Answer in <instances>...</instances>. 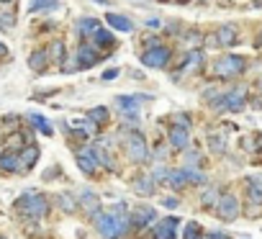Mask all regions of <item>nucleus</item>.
I'll use <instances>...</instances> for the list:
<instances>
[{
  "mask_svg": "<svg viewBox=\"0 0 262 239\" xmlns=\"http://www.w3.org/2000/svg\"><path fill=\"white\" fill-rule=\"evenodd\" d=\"M173 121H175L177 126H183V129H191V118H188L185 113H175V116H173Z\"/></svg>",
  "mask_w": 262,
  "mask_h": 239,
  "instance_id": "c9c22d12",
  "label": "nucleus"
},
{
  "mask_svg": "<svg viewBox=\"0 0 262 239\" xmlns=\"http://www.w3.org/2000/svg\"><path fill=\"white\" fill-rule=\"evenodd\" d=\"M87 118L93 121L95 126H103V124H108V111L101 106V108H90L87 111Z\"/></svg>",
  "mask_w": 262,
  "mask_h": 239,
  "instance_id": "5701e85b",
  "label": "nucleus"
},
{
  "mask_svg": "<svg viewBox=\"0 0 262 239\" xmlns=\"http://www.w3.org/2000/svg\"><path fill=\"white\" fill-rule=\"evenodd\" d=\"M245 103H247V90H245V88H237V90H231V93L221 95V98L213 103V108H216V111H231V113H239L242 108H245Z\"/></svg>",
  "mask_w": 262,
  "mask_h": 239,
  "instance_id": "20e7f679",
  "label": "nucleus"
},
{
  "mask_svg": "<svg viewBox=\"0 0 262 239\" xmlns=\"http://www.w3.org/2000/svg\"><path fill=\"white\" fill-rule=\"evenodd\" d=\"M255 5H257V8H262V0H255Z\"/></svg>",
  "mask_w": 262,
  "mask_h": 239,
  "instance_id": "de8ad7c7",
  "label": "nucleus"
},
{
  "mask_svg": "<svg viewBox=\"0 0 262 239\" xmlns=\"http://www.w3.org/2000/svg\"><path fill=\"white\" fill-rule=\"evenodd\" d=\"M183 175L188 183H193V185H201V183H206V175L201 170H195V167H183Z\"/></svg>",
  "mask_w": 262,
  "mask_h": 239,
  "instance_id": "a878e982",
  "label": "nucleus"
},
{
  "mask_svg": "<svg viewBox=\"0 0 262 239\" xmlns=\"http://www.w3.org/2000/svg\"><path fill=\"white\" fill-rule=\"evenodd\" d=\"M29 121L36 126V129H41V131L44 134H52V126H49V121H47V118H44V116H39V113H29Z\"/></svg>",
  "mask_w": 262,
  "mask_h": 239,
  "instance_id": "cd10ccee",
  "label": "nucleus"
},
{
  "mask_svg": "<svg viewBox=\"0 0 262 239\" xmlns=\"http://www.w3.org/2000/svg\"><path fill=\"white\" fill-rule=\"evenodd\" d=\"M147 98H139V95H119L116 98V106H119V111L126 116V118H139V103Z\"/></svg>",
  "mask_w": 262,
  "mask_h": 239,
  "instance_id": "6e6552de",
  "label": "nucleus"
},
{
  "mask_svg": "<svg viewBox=\"0 0 262 239\" xmlns=\"http://www.w3.org/2000/svg\"><path fill=\"white\" fill-rule=\"evenodd\" d=\"M26 142V136H21V134H11L5 139V147H16V144H23Z\"/></svg>",
  "mask_w": 262,
  "mask_h": 239,
  "instance_id": "4c0bfd02",
  "label": "nucleus"
},
{
  "mask_svg": "<svg viewBox=\"0 0 262 239\" xmlns=\"http://www.w3.org/2000/svg\"><path fill=\"white\" fill-rule=\"evenodd\" d=\"M47 57H49L54 64H62V62H65V44H62V41H52Z\"/></svg>",
  "mask_w": 262,
  "mask_h": 239,
  "instance_id": "4be33fe9",
  "label": "nucleus"
},
{
  "mask_svg": "<svg viewBox=\"0 0 262 239\" xmlns=\"http://www.w3.org/2000/svg\"><path fill=\"white\" fill-rule=\"evenodd\" d=\"M105 23H111L116 31H123V34H129L134 29V23L129 21L126 16H119V13H105Z\"/></svg>",
  "mask_w": 262,
  "mask_h": 239,
  "instance_id": "dca6fc26",
  "label": "nucleus"
},
{
  "mask_svg": "<svg viewBox=\"0 0 262 239\" xmlns=\"http://www.w3.org/2000/svg\"><path fill=\"white\" fill-rule=\"evenodd\" d=\"M170 147L177 152H185L188 147H191V139H188V129L183 126H173L170 129Z\"/></svg>",
  "mask_w": 262,
  "mask_h": 239,
  "instance_id": "9d476101",
  "label": "nucleus"
},
{
  "mask_svg": "<svg viewBox=\"0 0 262 239\" xmlns=\"http://www.w3.org/2000/svg\"><path fill=\"white\" fill-rule=\"evenodd\" d=\"M5 54H8V47H5L3 41H0V57H5Z\"/></svg>",
  "mask_w": 262,
  "mask_h": 239,
  "instance_id": "c03bdc74",
  "label": "nucleus"
},
{
  "mask_svg": "<svg viewBox=\"0 0 262 239\" xmlns=\"http://www.w3.org/2000/svg\"><path fill=\"white\" fill-rule=\"evenodd\" d=\"M52 8H57L54 0H36V5H31V13H36V11H52Z\"/></svg>",
  "mask_w": 262,
  "mask_h": 239,
  "instance_id": "f704fd0d",
  "label": "nucleus"
},
{
  "mask_svg": "<svg viewBox=\"0 0 262 239\" xmlns=\"http://www.w3.org/2000/svg\"><path fill=\"white\" fill-rule=\"evenodd\" d=\"M167 175H170V170H167V167H162V165H159V167L155 170V178H152V180H155V183H157V180H167Z\"/></svg>",
  "mask_w": 262,
  "mask_h": 239,
  "instance_id": "58836bf2",
  "label": "nucleus"
},
{
  "mask_svg": "<svg viewBox=\"0 0 262 239\" xmlns=\"http://www.w3.org/2000/svg\"><path fill=\"white\" fill-rule=\"evenodd\" d=\"M201 237V226H198L195 221H191L185 226V234H183V239H198Z\"/></svg>",
  "mask_w": 262,
  "mask_h": 239,
  "instance_id": "72a5a7b5",
  "label": "nucleus"
},
{
  "mask_svg": "<svg viewBox=\"0 0 262 239\" xmlns=\"http://www.w3.org/2000/svg\"><path fill=\"white\" fill-rule=\"evenodd\" d=\"M95 3H98V5H108L111 0H95Z\"/></svg>",
  "mask_w": 262,
  "mask_h": 239,
  "instance_id": "49530a36",
  "label": "nucleus"
},
{
  "mask_svg": "<svg viewBox=\"0 0 262 239\" xmlns=\"http://www.w3.org/2000/svg\"><path fill=\"white\" fill-rule=\"evenodd\" d=\"M219 196H221V193H219V190H216V188H209V190H206V193H203V198H201V203H203L206 208H216V203H219Z\"/></svg>",
  "mask_w": 262,
  "mask_h": 239,
  "instance_id": "bb28decb",
  "label": "nucleus"
},
{
  "mask_svg": "<svg viewBox=\"0 0 262 239\" xmlns=\"http://www.w3.org/2000/svg\"><path fill=\"white\" fill-rule=\"evenodd\" d=\"M126 154H129V160L131 162H147L149 157V149H147V142H144V136L139 131H129L126 134Z\"/></svg>",
  "mask_w": 262,
  "mask_h": 239,
  "instance_id": "7ed1b4c3",
  "label": "nucleus"
},
{
  "mask_svg": "<svg viewBox=\"0 0 262 239\" xmlns=\"http://www.w3.org/2000/svg\"><path fill=\"white\" fill-rule=\"evenodd\" d=\"M77 165H80V170H83L85 175H95L98 162H95V157H93V152H90V149L77 152Z\"/></svg>",
  "mask_w": 262,
  "mask_h": 239,
  "instance_id": "2eb2a0df",
  "label": "nucleus"
},
{
  "mask_svg": "<svg viewBox=\"0 0 262 239\" xmlns=\"http://www.w3.org/2000/svg\"><path fill=\"white\" fill-rule=\"evenodd\" d=\"M47 49H41V52H34L31 57H29V67L34 72H44V67H47Z\"/></svg>",
  "mask_w": 262,
  "mask_h": 239,
  "instance_id": "aec40b11",
  "label": "nucleus"
},
{
  "mask_svg": "<svg viewBox=\"0 0 262 239\" xmlns=\"http://www.w3.org/2000/svg\"><path fill=\"white\" fill-rule=\"evenodd\" d=\"M93 39H95L98 47H103V49H111V47H113V36L108 34L105 29H98V31L93 34Z\"/></svg>",
  "mask_w": 262,
  "mask_h": 239,
  "instance_id": "b1692460",
  "label": "nucleus"
},
{
  "mask_svg": "<svg viewBox=\"0 0 262 239\" xmlns=\"http://www.w3.org/2000/svg\"><path fill=\"white\" fill-rule=\"evenodd\" d=\"M90 152H93V157H95V162H101V165H103V167H108V170H113V160H111V157H108V152L103 149V147H101V144H98V147H95V149H90Z\"/></svg>",
  "mask_w": 262,
  "mask_h": 239,
  "instance_id": "393cba45",
  "label": "nucleus"
},
{
  "mask_svg": "<svg viewBox=\"0 0 262 239\" xmlns=\"http://www.w3.org/2000/svg\"><path fill=\"white\" fill-rule=\"evenodd\" d=\"M80 208H85V214H90V216H98L101 214V198L93 196L90 190H85L80 196Z\"/></svg>",
  "mask_w": 262,
  "mask_h": 239,
  "instance_id": "4468645a",
  "label": "nucleus"
},
{
  "mask_svg": "<svg viewBox=\"0 0 262 239\" xmlns=\"http://www.w3.org/2000/svg\"><path fill=\"white\" fill-rule=\"evenodd\" d=\"M16 208L29 219H41L49 211V201L44 196H39V193H26V196H21L16 201Z\"/></svg>",
  "mask_w": 262,
  "mask_h": 239,
  "instance_id": "f03ea898",
  "label": "nucleus"
},
{
  "mask_svg": "<svg viewBox=\"0 0 262 239\" xmlns=\"http://www.w3.org/2000/svg\"><path fill=\"white\" fill-rule=\"evenodd\" d=\"M98 29H101V21H95V18H80V21H77V34L80 36L95 34Z\"/></svg>",
  "mask_w": 262,
  "mask_h": 239,
  "instance_id": "6ab92c4d",
  "label": "nucleus"
},
{
  "mask_svg": "<svg viewBox=\"0 0 262 239\" xmlns=\"http://www.w3.org/2000/svg\"><path fill=\"white\" fill-rule=\"evenodd\" d=\"M167 183H170L173 188H183V185H188V180H185V175H183V167L170 172V175H167Z\"/></svg>",
  "mask_w": 262,
  "mask_h": 239,
  "instance_id": "c756f323",
  "label": "nucleus"
},
{
  "mask_svg": "<svg viewBox=\"0 0 262 239\" xmlns=\"http://www.w3.org/2000/svg\"><path fill=\"white\" fill-rule=\"evenodd\" d=\"M95 226H98V234H101L103 239H119L121 234H126L129 226H131L126 203H116L108 214H98Z\"/></svg>",
  "mask_w": 262,
  "mask_h": 239,
  "instance_id": "f257e3e1",
  "label": "nucleus"
},
{
  "mask_svg": "<svg viewBox=\"0 0 262 239\" xmlns=\"http://www.w3.org/2000/svg\"><path fill=\"white\" fill-rule=\"evenodd\" d=\"M39 154H41V149L36 144H26L21 149V154H18V165H21L23 170H31L36 165V160H39Z\"/></svg>",
  "mask_w": 262,
  "mask_h": 239,
  "instance_id": "f8f14e48",
  "label": "nucleus"
},
{
  "mask_svg": "<svg viewBox=\"0 0 262 239\" xmlns=\"http://www.w3.org/2000/svg\"><path fill=\"white\" fill-rule=\"evenodd\" d=\"M260 90H262V82H260Z\"/></svg>",
  "mask_w": 262,
  "mask_h": 239,
  "instance_id": "09e8293b",
  "label": "nucleus"
},
{
  "mask_svg": "<svg viewBox=\"0 0 262 239\" xmlns=\"http://www.w3.org/2000/svg\"><path fill=\"white\" fill-rule=\"evenodd\" d=\"M180 221L175 216H167V219H162V221L155 226V232H152V239H175V226Z\"/></svg>",
  "mask_w": 262,
  "mask_h": 239,
  "instance_id": "1a4fd4ad",
  "label": "nucleus"
},
{
  "mask_svg": "<svg viewBox=\"0 0 262 239\" xmlns=\"http://www.w3.org/2000/svg\"><path fill=\"white\" fill-rule=\"evenodd\" d=\"M155 219H157V214H155V208L152 206H139L137 211H134V216H131V226H149V224H155Z\"/></svg>",
  "mask_w": 262,
  "mask_h": 239,
  "instance_id": "9b49d317",
  "label": "nucleus"
},
{
  "mask_svg": "<svg viewBox=\"0 0 262 239\" xmlns=\"http://www.w3.org/2000/svg\"><path fill=\"white\" fill-rule=\"evenodd\" d=\"M59 203H62V208H65L67 214H72V211L77 208V203H75V198H72V196H67V193H62V196H59Z\"/></svg>",
  "mask_w": 262,
  "mask_h": 239,
  "instance_id": "2f4dec72",
  "label": "nucleus"
},
{
  "mask_svg": "<svg viewBox=\"0 0 262 239\" xmlns=\"http://www.w3.org/2000/svg\"><path fill=\"white\" fill-rule=\"evenodd\" d=\"M0 167L8 170V172L18 170V157H13V154H5V157H0Z\"/></svg>",
  "mask_w": 262,
  "mask_h": 239,
  "instance_id": "7c9ffc66",
  "label": "nucleus"
},
{
  "mask_svg": "<svg viewBox=\"0 0 262 239\" xmlns=\"http://www.w3.org/2000/svg\"><path fill=\"white\" fill-rule=\"evenodd\" d=\"M77 64L83 70H87V67H93V64H98V54L90 49V47H83V49H77Z\"/></svg>",
  "mask_w": 262,
  "mask_h": 239,
  "instance_id": "f3484780",
  "label": "nucleus"
},
{
  "mask_svg": "<svg viewBox=\"0 0 262 239\" xmlns=\"http://www.w3.org/2000/svg\"><path fill=\"white\" fill-rule=\"evenodd\" d=\"M170 57H173V52L167 47H152L149 52L141 54V64L144 67H152V70H159V67H167Z\"/></svg>",
  "mask_w": 262,
  "mask_h": 239,
  "instance_id": "0eeeda50",
  "label": "nucleus"
},
{
  "mask_svg": "<svg viewBox=\"0 0 262 239\" xmlns=\"http://www.w3.org/2000/svg\"><path fill=\"white\" fill-rule=\"evenodd\" d=\"M13 26V13H0V29H11Z\"/></svg>",
  "mask_w": 262,
  "mask_h": 239,
  "instance_id": "e433bc0d",
  "label": "nucleus"
},
{
  "mask_svg": "<svg viewBox=\"0 0 262 239\" xmlns=\"http://www.w3.org/2000/svg\"><path fill=\"white\" fill-rule=\"evenodd\" d=\"M249 185H252V183H249ZM247 196H249V201L255 206H262V188H255V185L247 188Z\"/></svg>",
  "mask_w": 262,
  "mask_h": 239,
  "instance_id": "473e14b6",
  "label": "nucleus"
},
{
  "mask_svg": "<svg viewBox=\"0 0 262 239\" xmlns=\"http://www.w3.org/2000/svg\"><path fill=\"white\" fill-rule=\"evenodd\" d=\"M162 203H165L167 208H175V206H177V198H165Z\"/></svg>",
  "mask_w": 262,
  "mask_h": 239,
  "instance_id": "79ce46f5",
  "label": "nucleus"
},
{
  "mask_svg": "<svg viewBox=\"0 0 262 239\" xmlns=\"http://www.w3.org/2000/svg\"><path fill=\"white\" fill-rule=\"evenodd\" d=\"M209 144H211V149L216 154H221L224 149H227V136H221V134H211L209 136Z\"/></svg>",
  "mask_w": 262,
  "mask_h": 239,
  "instance_id": "c85d7f7f",
  "label": "nucleus"
},
{
  "mask_svg": "<svg viewBox=\"0 0 262 239\" xmlns=\"http://www.w3.org/2000/svg\"><path fill=\"white\" fill-rule=\"evenodd\" d=\"M247 67L245 57H237V54H229V57H224L216 62V75L219 77H234V75H242Z\"/></svg>",
  "mask_w": 262,
  "mask_h": 239,
  "instance_id": "39448f33",
  "label": "nucleus"
},
{
  "mask_svg": "<svg viewBox=\"0 0 262 239\" xmlns=\"http://www.w3.org/2000/svg\"><path fill=\"white\" fill-rule=\"evenodd\" d=\"M116 75H119V70H108V72H105V75H103V77H105V80H113Z\"/></svg>",
  "mask_w": 262,
  "mask_h": 239,
  "instance_id": "37998d69",
  "label": "nucleus"
},
{
  "mask_svg": "<svg viewBox=\"0 0 262 239\" xmlns=\"http://www.w3.org/2000/svg\"><path fill=\"white\" fill-rule=\"evenodd\" d=\"M134 190L139 193V196H155V180L147 178V175H141L134 180Z\"/></svg>",
  "mask_w": 262,
  "mask_h": 239,
  "instance_id": "a211bd4d",
  "label": "nucleus"
},
{
  "mask_svg": "<svg viewBox=\"0 0 262 239\" xmlns=\"http://www.w3.org/2000/svg\"><path fill=\"white\" fill-rule=\"evenodd\" d=\"M216 214L224 221H234V219L239 216V201L237 196H231V193H221L219 196V203H216Z\"/></svg>",
  "mask_w": 262,
  "mask_h": 239,
  "instance_id": "423d86ee",
  "label": "nucleus"
},
{
  "mask_svg": "<svg viewBox=\"0 0 262 239\" xmlns=\"http://www.w3.org/2000/svg\"><path fill=\"white\" fill-rule=\"evenodd\" d=\"M147 26H149V29H162V21H157V18H149Z\"/></svg>",
  "mask_w": 262,
  "mask_h": 239,
  "instance_id": "a19ab883",
  "label": "nucleus"
},
{
  "mask_svg": "<svg viewBox=\"0 0 262 239\" xmlns=\"http://www.w3.org/2000/svg\"><path fill=\"white\" fill-rule=\"evenodd\" d=\"M216 41H219V47H234V44H237V26L224 23L221 29L216 31Z\"/></svg>",
  "mask_w": 262,
  "mask_h": 239,
  "instance_id": "ddd939ff",
  "label": "nucleus"
},
{
  "mask_svg": "<svg viewBox=\"0 0 262 239\" xmlns=\"http://www.w3.org/2000/svg\"><path fill=\"white\" fill-rule=\"evenodd\" d=\"M201 62H203V52H198V49L188 52L185 64H183V72H193V70H198V67H201Z\"/></svg>",
  "mask_w": 262,
  "mask_h": 239,
  "instance_id": "412c9836",
  "label": "nucleus"
},
{
  "mask_svg": "<svg viewBox=\"0 0 262 239\" xmlns=\"http://www.w3.org/2000/svg\"><path fill=\"white\" fill-rule=\"evenodd\" d=\"M211 239H229V237H227V234H219V232H213V234H211Z\"/></svg>",
  "mask_w": 262,
  "mask_h": 239,
  "instance_id": "a18cd8bd",
  "label": "nucleus"
},
{
  "mask_svg": "<svg viewBox=\"0 0 262 239\" xmlns=\"http://www.w3.org/2000/svg\"><path fill=\"white\" fill-rule=\"evenodd\" d=\"M185 39H188V41H191V44H193V47H198V44H201V41H203V36H201V34H198V31H191V34H185Z\"/></svg>",
  "mask_w": 262,
  "mask_h": 239,
  "instance_id": "ea45409f",
  "label": "nucleus"
}]
</instances>
